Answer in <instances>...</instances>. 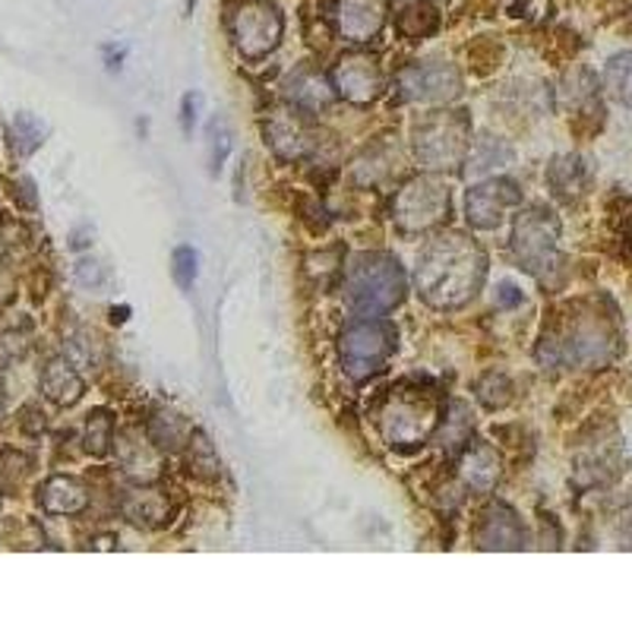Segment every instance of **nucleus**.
<instances>
[{
    "instance_id": "f257e3e1",
    "label": "nucleus",
    "mask_w": 632,
    "mask_h": 632,
    "mask_svg": "<svg viewBox=\"0 0 632 632\" xmlns=\"http://www.w3.org/2000/svg\"><path fill=\"white\" fill-rule=\"evenodd\" d=\"M487 256L465 234H440L418 259V291L436 310H455L478 295Z\"/></svg>"
},
{
    "instance_id": "f03ea898",
    "label": "nucleus",
    "mask_w": 632,
    "mask_h": 632,
    "mask_svg": "<svg viewBox=\"0 0 632 632\" xmlns=\"http://www.w3.org/2000/svg\"><path fill=\"white\" fill-rule=\"evenodd\" d=\"M345 298L357 317H382L404 298V273L389 253L354 256L345 276Z\"/></svg>"
},
{
    "instance_id": "7ed1b4c3",
    "label": "nucleus",
    "mask_w": 632,
    "mask_h": 632,
    "mask_svg": "<svg viewBox=\"0 0 632 632\" xmlns=\"http://www.w3.org/2000/svg\"><path fill=\"white\" fill-rule=\"evenodd\" d=\"M617 354V339L598 320H579L563 335H547L537 348L544 367H601Z\"/></svg>"
},
{
    "instance_id": "20e7f679",
    "label": "nucleus",
    "mask_w": 632,
    "mask_h": 632,
    "mask_svg": "<svg viewBox=\"0 0 632 632\" xmlns=\"http://www.w3.org/2000/svg\"><path fill=\"white\" fill-rule=\"evenodd\" d=\"M339 354H342L345 374L352 379L374 377L396 354V329L377 317H361L342 332Z\"/></svg>"
},
{
    "instance_id": "39448f33",
    "label": "nucleus",
    "mask_w": 632,
    "mask_h": 632,
    "mask_svg": "<svg viewBox=\"0 0 632 632\" xmlns=\"http://www.w3.org/2000/svg\"><path fill=\"white\" fill-rule=\"evenodd\" d=\"M468 146H472V130L458 111H436L414 133L418 158L433 171L458 168L468 155Z\"/></svg>"
},
{
    "instance_id": "423d86ee",
    "label": "nucleus",
    "mask_w": 632,
    "mask_h": 632,
    "mask_svg": "<svg viewBox=\"0 0 632 632\" xmlns=\"http://www.w3.org/2000/svg\"><path fill=\"white\" fill-rule=\"evenodd\" d=\"M556 244H559V219L544 206H531L519 212L512 228V253L531 276H547L556 266Z\"/></svg>"
},
{
    "instance_id": "0eeeda50",
    "label": "nucleus",
    "mask_w": 632,
    "mask_h": 632,
    "mask_svg": "<svg viewBox=\"0 0 632 632\" xmlns=\"http://www.w3.org/2000/svg\"><path fill=\"white\" fill-rule=\"evenodd\" d=\"M228 32L244 57L263 60L281 42V13L269 0H234L228 13Z\"/></svg>"
},
{
    "instance_id": "6e6552de",
    "label": "nucleus",
    "mask_w": 632,
    "mask_h": 632,
    "mask_svg": "<svg viewBox=\"0 0 632 632\" xmlns=\"http://www.w3.org/2000/svg\"><path fill=\"white\" fill-rule=\"evenodd\" d=\"M450 215V190L433 177L408 180L392 202V219L402 231H428Z\"/></svg>"
},
{
    "instance_id": "1a4fd4ad",
    "label": "nucleus",
    "mask_w": 632,
    "mask_h": 632,
    "mask_svg": "<svg viewBox=\"0 0 632 632\" xmlns=\"http://www.w3.org/2000/svg\"><path fill=\"white\" fill-rule=\"evenodd\" d=\"M440 414V408L430 402V399H414V396H392L389 404L382 408V414H379V430H382V436H386V443L389 446H418V443H424L433 428H436V418Z\"/></svg>"
},
{
    "instance_id": "9d476101",
    "label": "nucleus",
    "mask_w": 632,
    "mask_h": 632,
    "mask_svg": "<svg viewBox=\"0 0 632 632\" xmlns=\"http://www.w3.org/2000/svg\"><path fill=\"white\" fill-rule=\"evenodd\" d=\"M396 89L402 101H450L462 92V76L453 64L428 60L404 67L396 79Z\"/></svg>"
},
{
    "instance_id": "9b49d317",
    "label": "nucleus",
    "mask_w": 632,
    "mask_h": 632,
    "mask_svg": "<svg viewBox=\"0 0 632 632\" xmlns=\"http://www.w3.org/2000/svg\"><path fill=\"white\" fill-rule=\"evenodd\" d=\"M519 200H522V193H519V187H515L512 180L490 177V180H484V184L468 190L465 219H468V225L472 228L490 231V228H497L503 222V212L509 206H519Z\"/></svg>"
},
{
    "instance_id": "f8f14e48",
    "label": "nucleus",
    "mask_w": 632,
    "mask_h": 632,
    "mask_svg": "<svg viewBox=\"0 0 632 632\" xmlns=\"http://www.w3.org/2000/svg\"><path fill=\"white\" fill-rule=\"evenodd\" d=\"M335 89L354 104H370L382 92V74L367 54H345L335 67Z\"/></svg>"
},
{
    "instance_id": "ddd939ff",
    "label": "nucleus",
    "mask_w": 632,
    "mask_h": 632,
    "mask_svg": "<svg viewBox=\"0 0 632 632\" xmlns=\"http://www.w3.org/2000/svg\"><path fill=\"white\" fill-rule=\"evenodd\" d=\"M386 0H335V29L348 38V42H370L377 38L379 29L386 25Z\"/></svg>"
},
{
    "instance_id": "4468645a",
    "label": "nucleus",
    "mask_w": 632,
    "mask_h": 632,
    "mask_svg": "<svg viewBox=\"0 0 632 632\" xmlns=\"http://www.w3.org/2000/svg\"><path fill=\"white\" fill-rule=\"evenodd\" d=\"M266 143L273 146L278 158L295 162V158H301V155L310 152L313 136H310V130L301 121V114H295V111H273L269 121H266Z\"/></svg>"
},
{
    "instance_id": "2eb2a0df",
    "label": "nucleus",
    "mask_w": 632,
    "mask_h": 632,
    "mask_svg": "<svg viewBox=\"0 0 632 632\" xmlns=\"http://www.w3.org/2000/svg\"><path fill=\"white\" fill-rule=\"evenodd\" d=\"M478 544L484 551H522L525 547V529L519 515L509 506L497 503L487 509L478 531Z\"/></svg>"
},
{
    "instance_id": "dca6fc26",
    "label": "nucleus",
    "mask_w": 632,
    "mask_h": 632,
    "mask_svg": "<svg viewBox=\"0 0 632 632\" xmlns=\"http://www.w3.org/2000/svg\"><path fill=\"white\" fill-rule=\"evenodd\" d=\"M458 475L465 480V487H472L478 494H490L500 480V455L487 443L468 440V450L462 453V462H458Z\"/></svg>"
},
{
    "instance_id": "f3484780",
    "label": "nucleus",
    "mask_w": 632,
    "mask_h": 632,
    "mask_svg": "<svg viewBox=\"0 0 632 632\" xmlns=\"http://www.w3.org/2000/svg\"><path fill=\"white\" fill-rule=\"evenodd\" d=\"M42 389H45V396H48L51 402L74 404L82 396V379H79L70 361L54 357L42 370Z\"/></svg>"
},
{
    "instance_id": "a211bd4d",
    "label": "nucleus",
    "mask_w": 632,
    "mask_h": 632,
    "mask_svg": "<svg viewBox=\"0 0 632 632\" xmlns=\"http://www.w3.org/2000/svg\"><path fill=\"white\" fill-rule=\"evenodd\" d=\"M512 146H506L503 140H494V136H480L478 143L468 146V155H465V171L468 177H484L494 175L506 168L512 162Z\"/></svg>"
},
{
    "instance_id": "6ab92c4d",
    "label": "nucleus",
    "mask_w": 632,
    "mask_h": 632,
    "mask_svg": "<svg viewBox=\"0 0 632 632\" xmlns=\"http://www.w3.org/2000/svg\"><path fill=\"white\" fill-rule=\"evenodd\" d=\"M288 99L301 111H320L332 101V86L317 70H298L288 79Z\"/></svg>"
},
{
    "instance_id": "aec40b11",
    "label": "nucleus",
    "mask_w": 632,
    "mask_h": 632,
    "mask_svg": "<svg viewBox=\"0 0 632 632\" xmlns=\"http://www.w3.org/2000/svg\"><path fill=\"white\" fill-rule=\"evenodd\" d=\"M86 503H89V494L74 478H51L42 487V506L54 515H74L79 509H86Z\"/></svg>"
},
{
    "instance_id": "412c9836",
    "label": "nucleus",
    "mask_w": 632,
    "mask_h": 632,
    "mask_svg": "<svg viewBox=\"0 0 632 632\" xmlns=\"http://www.w3.org/2000/svg\"><path fill=\"white\" fill-rule=\"evenodd\" d=\"M547 180H551L554 193L573 200V197H579L581 190H585V184H588V165L581 162L579 155H556L554 162H551V168H547Z\"/></svg>"
},
{
    "instance_id": "4be33fe9",
    "label": "nucleus",
    "mask_w": 632,
    "mask_h": 632,
    "mask_svg": "<svg viewBox=\"0 0 632 632\" xmlns=\"http://www.w3.org/2000/svg\"><path fill=\"white\" fill-rule=\"evenodd\" d=\"M121 462L124 472L136 480H152L158 475V446L152 440H136L133 433H126L121 440Z\"/></svg>"
},
{
    "instance_id": "5701e85b",
    "label": "nucleus",
    "mask_w": 632,
    "mask_h": 632,
    "mask_svg": "<svg viewBox=\"0 0 632 632\" xmlns=\"http://www.w3.org/2000/svg\"><path fill=\"white\" fill-rule=\"evenodd\" d=\"M168 497L158 494V490H136L124 500V515L136 525H158L168 519Z\"/></svg>"
},
{
    "instance_id": "b1692460",
    "label": "nucleus",
    "mask_w": 632,
    "mask_h": 632,
    "mask_svg": "<svg viewBox=\"0 0 632 632\" xmlns=\"http://www.w3.org/2000/svg\"><path fill=\"white\" fill-rule=\"evenodd\" d=\"M190 436V424L175 411H158L149 421V440L158 450H180Z\"/></svg>"
},
{
    "instance_id": "393cba45",
    "label": "nucleus",
    "mask_w": 632,
    "mask_h": 632,
    "mask_svg": "<svg viewBox=\"0 0 632 632\" xmlns=\"http://www.w3.org/2000/svg\"><path fill=\"white\" fill-rule=\"evenodd\" d=\"M605 86L620 104L632 108V51H620L607 60Z\"/></svg>"
},
{
    "instance_id": "a878e982",
    "label": "nucleus",
    "mask_w": 632,
    "mask_h": 632,
    "mask_svg": "<svg viewBox=\"0 0 632 632\" xmlns=\"http://www.w3.org/2000/svg\"><path fill=\"white\" fill-rule=\"evenodd\" d=\"M436 25H440V16L428 0H411L399 16V32L404 38H428L436 32Z\"/></svg>"
},
{
    "instance_id": "bb28decb",
    "label": "nucleus",
    "mask_w": 632,
    "mask_h": 632,
    "mask_svg": "<svg viewBox=\"0 0 632 632\" xmlns=\"http://www.w3.org/2000/svg\"><path fill=\"white\" fill-rule=\"evenodd\" d=\"M10 136H13V149L20 152V155H32V152L45 143V136H48V126L42 124L35 114H25L23 111V114H16V118H13Z\"/></svg>"
},
{
    "instance_id": "cd10ccee",
    "label": "nucleus",
    "mask_w": 632,
    "mask_h": 632,
    "mask_svg": "<svg viewBox=\"0 0 632 632\" xmlns=\"http://www.w3.org/2000/svg\"><path fill=\"white\" fill-rule=\"evenodd\" d=\"M468 440H472L468 408L462 402H453L446 408V421H443V446H446V453H453L458 446H465Z\"/></svg>"
},
{
    "instance_id": "c85d7f7f",
    "label": "nucleus",
    "mask_w": 632,
    "mask_h": 632,
    "mask_svg": "<svg viewBox=\"0 0 632 632\" xmlns=\"http://www.w3.org/2000/svg\"><path fill=\"white\" fill-rule=\"evenodd\" d=\"M111 443H114V421H111V414H108V411L89 414V424H86V450L101 458V455H108Z\"/></svg>"
},
{
    "instance_id": "c756f323",
    "label": "nucleus",
    "mask_w": 632,
    "mask_h": 632,
    "mask_svg": "<svg viewBox=\"0 0 632 632\" xmlns=\"http://www.w3.org/2000/svg\"><path fill=\"white\" fill-rule=\"evenodd\" d=\"M187 465H190V472L200 475V478H215V475H219V458L212 453V443H209L202 433H193V436H190Z\"/></svg>"
},
{
    "instance_id": "7c9ffc66",
    "label": "nucleus",
    "mask_w": 632,
    "mask_h": 632,
    "mask_svg": "<svg viewBox=\"0 0 632 632\" xmlns=\"http://www.w3.org/2000/svg\"><path fill=\"white\" fill-rule=\"evenodd\" d=\"M478 399L487 408H503L509 399H512V386L503 374H487V377L478 382Z\"/></svg>"
},
{
    "instance_id": "2f4dec72",
    "label": "nucleus",
    "mask_w": 632,
    "mask_h": 632,
    "mask_svg": "<svg viewBox=\"0 0 632 632\" xmlns=\"http://www.w3.org/2000/svg\"><path fill=\"white\" fill-rule=\"evenodd\" d=\"M171 273H175V281L180 285V291H190L193 281H197V251L193 247H177Z\"/></svg>"
},
{
    "instance_id": "473e14b6",
    "label": "nucleus",
    "mask_w": 632,
    "mask_h": 632,
    "mask_svg": "<svg viewBox=\"0 0 632 632\" xmlns=\"http://www.w3.org/2000/svg\"><path fill=\"white\" fill-rule=\"evenodd\" d=\"M228 152H231V133H228L225 121H212L209 126V162H212V171H219L222 168V162L228 158Z\"/></svg>"
},
{
    "instance_id": "72a5a7b5",
    "label": "nucleus",
    "mask_w": 632,
    "mask_h": 632,
    "mask_svg": "<svg viewBox=\"0 0 632 632\" xmlns=\"http://www.w3.org/2000/svg\"><path fill=\"white\" fill-rule=\"evenodd\" d=\"M76 278H79L86 288H101V285L108 281V273H104V266L96 263V259H82V263L76 266Z\"/></svg>"
},
{
    "instance_id": "f704fd0d",
    "label": "nucleus",
    "mask_w": 632,
    "mask_h": 632,
    "mask_svg": "<svg viewBox=\"0 0 632 632\" xmlns=\"http://www.w3.org/2000/svg\"><path fill=\"white\" fill-rule=\"evenodd\" d=\"M200 96H184V114H180V124H184V133L193 130V121H197V108H200Z\"/></svg>"
},
{
    "instance_id": "c9c22d12",
    "label": "nucleus",
    "mask_w": 632,
    "mask_h": 632,
    "mask_svg": "<svg viewBox=\"0 0 632 632\" xmlns=\"http://www.w3.org/2000/svg\"><path fill=\"white\" fill-rule=\"evenodd\" d=\"M515 303H522V291H519L512 281H500V288H497V307H515Z\"/></svg>"
},
{
    "instance_id": "e433bc0d",
    "label": "nucleus",
    "mask_w": 632,
    "mask_h": 632,
    "mask_svg": "<svg viewBox=\"0 0 632 632\" xmlns=\"http://www.w3.org/2000/svg\"><path fill=\"white\" fill-rule=\"evenodd\" d=\"M108 54V67L114 70V67H121V60H124V51H114V48H104Z\"/></svg>"
},
{
    "instance_id": "4c0bfd02",
    "label": "nucleus",
    "mask_w": 632,
    "mask_h": 632,
    "mask_svg": "<svg viewBox=\"0 0 632 632\" xmlns=\"http://www.w3.org/2000/svg\"><path fill=\"white\" fill-rule=\"evenodd\" d=\"M124 320H126V307H121V310L114 307V323H124Z\"/></svg>"
},
{
    "instance_id": "58836bf2",
    "label": "nucleus",
    "mask_w": 632,
    "mask_h": 632,
    "mask_svg": "<svg viewBox=\"0 0 632 632\" xmlns=\"http://www.w3.org/2000/svg\"><path fill=\"white\" fill-rule=\"evenodd\" d=\"M193 3H197V0H187V10H193Z\"/></svg>"
}]
</instances>
